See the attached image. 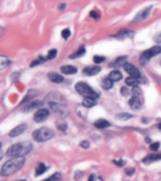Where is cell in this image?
Returning a JSON list of instances; mask_svg holds the SVG:
<instances>
[{
	"label": "cell",
	"mask_w": 161,
	"mask_h": 181,
	"mask_svg": "<svg viewBox=\"0 0 161 181\" xmlns=\"http://www.w3.org/2000/svg\"><path fill=\"white\" fill-rule=\"evenodd\" d=\"M43 181H49V179H45V180H43Z\"/></svg>",
	"instance_id": "49"
},
{
	"label": "cell",
	"mask_w": 161,
	"mask_h": 181,
	"mask_svg": "<svg viewBox=\"0 0 161 181\" xmlns=\"http://www.w3.org/2000/svg\"><path fill=\"white\" fill-rule=\"evenodd\" d=\"M18 181H26V180H18Z\"/></svg>",
	"instance_id": "50"
},
{
	"label": "cell",
	"mask_w": 161,
	"mask_h": 181,
	"mask_svg": "<svg viewBox=\"0 0 161 181\" xmlns=\"http://www.w3.org/2000/svg\"><path fill=\"white\" fill-rule=\"evenodd\" d=\"M101 71V68L99 66H88L83 69V74L88 77H92L97 75Z\"/></svg>",
	"instance_id": "12"
},
{
	"label": "cell",
	"mask_w": 161,
	"mask_h": 181,
	"mask_svg": "<svg viewBox=\"0 0 161 181\" xmlns=\"http://www.w3.org/2000/svg\"><path fill=\"white\" fill-rule=\"evenodd\" d=\"M116 118H118L122 121H126V120H128V119L132 118V115L126 113V112H122V113H120L116 116Z\"/></svg>",
	"instance_id": "28"
},
{
	"label": "cell",
	"mask_w": 161,
	"mask_h": 181,
	"mask_svg": "<svg viewBox=\"0 0 161 181\" xmlns=\"http://www.w3.org/2000/svg\"><path fill=\"white\" fill-rule=\"evenodd\" d=\"M57 128H59L60 130H61V131L66 130V128H67V125L65 124V123H63V124H60V125L57 124Z\"/></svg>",
	"instance_id": "40"
},
{
	"label": "cell",
	"mask_w": 161,
	"mask_h": 181,
	"mask_svg": "<svg viewBox=\"0 0 161 181\" xmlns=\"http://www.w3.org/2000/svg\"><path fill=\"white\" fill-rule=\"evenodd\" d=\"M75 90H76L78 94L82 95V96H84L85 98L89 97V98L96 99L99 96V94L96 93V92L92 90V89L85 82L76 83V85H75Z\"/></svg>",
	"instance_id": "5"
},
{
	"label": "cell",
	"mask_w": 161,
	"mask_h": 181,
	"mask_svg": "<svg viewBox=\"0 0 161 181\" xmlns=\"http://www.w3.org/2000/svg\"><path fill=\"white\" fill-rule=\"evenodd\" d=\"M55 136V132L48 127H41L33 132V140L37 142H43L49 141Z\"/></svg>",
	"instance_id": "4"
},
{
	"label": "cell",
	"mask_w": 161,
	"mask_h": 181,
	"mask_svg": "<svg viewBox=\"0 0 161 181\" xmlns=\"http://www.w3.org/2000/svg\"><path fill=\"white\" fill-rule=\"evenodd\" d=\"M60 71L64 75H74L77 72V68L73 65H64L61 66Z\"/></svg>",
	"instance_id": "18"
},
{
	"label": "cell",
	"mask_w": 161,
	"mask_h": 181,
	"mask_svg": "<svg viewBox=\"0 0 161 181\" xmlns=\"http://www.w3.org/2000/svg\"><path fill=\"white\" fill-rule=\"evenodd\" d=\"M11 60L5 56H0V71L6 69L7 67L9 65Z\"/></svg>",
	"instance_id": "22"
},
{
	"label": "cell",
	"mask_w": 161,
	"mask_h": 181,
	"mask_svg": "<svg viewBox=\"0 0 161 181\" xmlns=\"http://www.w3.org/2000/svg\"><path fill=\"white\" fill-rule=\"evenodd\" d=\"M121 94H122V95H124V96H127V95L130 94V92L125 87H122L121 89Z\"/></svg>",
	"instance_id": "38"
},
{
	"label": "cell",
	"mask_w": 161,
	"mask_h": 181,
	"mask_svg": "<svg viewBox=\"0 0 161 181\" xmlns=\"http://www.w3.org/2000/svg\"><path fill=\"white\" fill-rule=\"evenodd\" d=\"M38 95V92L35 91V90H30L28 93L26 94V95L25 97H24V99L22 100L21 102V104H25V103H27V102H29V101H31L32 99L37 96Z\"/></svg>",
	"instance_id": "20"
},
{
	"label": "cell",
	"mask_w": 161,
	"mask_h": 181,
	"mask_svg": "<svg viewBox=\"0 0 161 181\" xmlns=\"http://www.w3.org/2000/svg\"><path fill=\"white\" fill-rule=\"evenodd\" d=\"M108 78H109L112 82H117V81L121 80L122 78V75L121 72L118 71V70H113L109 73Z\"/></svg>",
	"instance_id": "17"
},
{
	"label": "cell",
	"mask_w": 161,
	"mask_h": 181,
	"mask_svg": "<svg viewBox=\"0 0 161 181\" xmlns=\"http://www.w3.org/2000/svg\"><path fill=\"white\" fill-rule=\"evenodd\" d=\"M125 83H126V85H128V86L136 87V86H138V84L139 83V78L128 77L127 78H125Z\"/></svg>",
	"instance_id": "24"
},
{
	"label": "cell",
	"mask_w": 161,
	"mask_h": 181,
	"mask_svg": "<svg viewBox=\"0 0 161 181\" xmlns=\"http://www.w3.org/2000/svg\"><path fill=\"white\" fill-rule=\"evenodd\" d=\"M82 105L84 106L85 108H92L96 105V101L93 98H84V100L82 101Z\"/></svg>",
	"instance_id": "23"
},
{
	"label": "cell",
	"mask_w": 161,
	"mask_h": 181,
	"mask_svg": "<svg viewBox=\"0 0 161 181\" xmlns=\"http://www.w3.org/2000/svg\"><path fill=\"white\" fill-rule=\"evenodd\" d=\"M33 146L29 142H17L15 144L12 145L7 151V156L12 157V158H17V157H24L29 154L32 151Z\"/></svg>",
	"instance_id": "3"
},
{
	"label": "cell",
	"mask_w": 161,
	"mask_h": 181,
	"mask_svg": "<svg viewBox=\"0 0 161 181\" xmlns=\"http://www.w3.org/2000/svg\"><path fill=\"white\" fill-rule=\"evenodd\" d=\"M95 179H96V176H95L94 175H91L90 177H89L88 181H95Z\"/></svg>",
	"instance_id": "43"
},
{
	"label": "cell",
	"mask_w": 161,
	"mask_h": 181,
	"mask_svg": "<svg viewBox=\"0 0 161 181\" xmlns=\"http://www.w3.org/2000/svg\"><path fill=\"white\" fill-rule=\"evenodd\" d=\"M85 53H86V49H85L84 46H82L79 50L76 51L75 53H74L73 55H71L69 58H70V59H76V58H80L82 56H84Z\"/></svg>",
	"instance_id": "25"
},
{
	"label": "cell",
	"mask_w": 161,
	"mask_h": 181,
	"mask_svg": "<svg viewBox=\"0 0 161 181\" xmlns=\"http://www.w3.org/2000/svg\"><path fill=\"white\" fill-rule=\"evenodd\" d=\"M3 33H4V30H3L2 28H0V37L3 35Z\"/></svg>",
	"instance_id": "45"
},
{
	"label": "cell",
	"mask_w": 161,
	"mask_h": 181,
	"mask_svg": "<svg viewBox=\"0 0 161 181\" xmlns=\"http://www.w3.org/2000/svg\"><path fill=\"white\" fill-rule=\"evenodd\" d=\"M124 69L130 77H136V78L141 77V75H140L139 70L135 65H133V64H131V63H126L124 66Z\"/></svg>",
	"instance_id": "7"
},
{
	"label": "cell",
	"mask_w": 161,
	"mask_h": 181,
	"mask_svg": "<svg viewBox=\"0 0 161 181\" xmlns=\"http://www.w3.org/2000/svg\"><path fill=\"white\" fill-rule=\"evenodd\" d=\"M65 7H66V5L65 4H62V5H60L59 8H60V9H65Z\"/></svg>",
	"instance_id": "44"
},
{
	"label": "cell",
	"mask_w": 161,
	"mask_h": 181,
	"mask_svg": "<svg viewBox=\"0 0 161 181\" xmlns=\"http://www.w3.org/2000/svg\"><path fill=\"white\" fill-rule=\"evenodd\" d=\"M125 173L127 176H133L135 173V169L134 168H126L125 169Z\"/></svg>",
	"instance_id": "39"
},
{
	"label": "cell",
	"mask_w": 161,
	"mask_h": 181,
	"mask_svg": "<svg viewBox=\"0 0 161 181\" xmlns=\"http://www.w3.org/2000/svg\"><path fill=\"white\" fill-rule=\"evenodd\" d=\"M109 125H110L109 122H108L107 120H105V119H99V120H97L94 123V126L95 127L99 128V129H104L106 127H108Z\"/></svg>",
	"instance_id": "21"
},
{
	"label": "cell",
	"mask_w": 161,
	"mask_h": 181,
	"mask_svg": "<svg viewBox=\"0 0 161 181\" xmlns=\"http://www.w3.org/2000/svg\"><path fill=\"white\" fill-rule=\"evenodd\" d=\"M49 114L50 112L47 108H40L34 115V120L36 123H42L49 117Z\"/></svg>",
	"instance_id": "8"
},
{
	"label": "cell",
	"mask_w": 161,
	"mask_h": 181,
	"mask_svg": "<svg viewBox=\"0 0 161 181\" xmlns=\"http://www.w3.org/2000/svg\"><path fill=\"white\" fill-rule=\"evenodd\" d=\"M44 61H46V58H43V57H40L38 60H34L31 63H30V67H34L36 65H39L40 63H43Z\"/></svg>",
	"instance_id": "29"
},
{
	"label": "cell",
	"mask_w": 161,
	"mask_h": 181,
	"mask_svg": "<svg viewBox=\"0 0 161 181\" xmlns=\"http://www.w3.org/2000/svg\"><path fill=\"white\" fill-rule=\"evenodd\" d=\"M113 86V82L109 79V78H105L104 80L102 81V87L105 89V90H109L111 89Z\"/></svg>",
	"instance_id": "27"
},
{
	"label": "cell",
	"mask_w": 161,
	"mask_h": 181,
	"mask_svg": "<svg viewBox=\"0 0 161 181\" xmlns=\"http://www.w3.org/2000/svg\"><path fill=\"white\" fill-rule=\"evenodd\" d=\"M49 181H61V175L60 173H55L49 178Z\"/></svg>",
	"instance_id": "33"
},
{
	"label": "cell",
	"mask_w": 161,
	"mask_h": 181,
	"mask_svg": "<svg viewBox=\"0 0 161 181\" xmlns=\"http://www.w3.org/2000/svg\"><path fill=\"white\" fill-rule=\"evenodd\" d=\"M113 162H114L115 163V164H117L119 167H122V166H124V160H122V159H120V160H114V161H113Z\"/></svg>",
	"instance_id": "42"
},
{
	"label": "cell",
	"mask_w": 161,
	"mask_h": 181,
	"mask_svg": "<svg viewBox=\"0 0 161 181\" xmlns=\"http://www.w3.org/2000/svg\"><path fill=\"white\" fill-rule=\"evenodd\" d=\"M127 63V58L126 57H120L117 60H114V62L111 63L110 65L114 68H119V67H124L125 64Z\"/></svg>",
	"instance_id": "19"
},
{
	"label": "cell",
	"mask_w": 161,
	"mask_h": 181,
	"mask_svg": "<svg viewBox=\"0 0 161 181\" xmlns=\"http://www.w3.org/2000/svg\"><path fill=\"white\" fill-rule=\"evenodd\" d=\"M160 159H161V154H151V155H148L142 159V162L144 164H150V163H152L154 161H157V160Z\"/></svg>",
	"instance_id": "14"
},
{
	"label": "cell",
	"mask_w": 161,
	"mask_h": 181,
	"mask_svg": "<svg viewBox=\"0 0 161 181\" xmlns=\"http://www.w3.org/2000/svg\"><path fill=\"white\" fill-rule=\"evenodd\" d=\"M134 36V32L131 31L130 29H121L118 34H116L115 37H117L119 39H126V38H132Z\"/></svg>",
	"instance_id": "15"
},
{
	"label": "cell",
	"mask_w": 161,
	"mask_h": 181,
	"mask_svg": "<svg viewBox=\"0 0 161 181\" xmlns=\"http://www.w3.org/2000/svg\"><path fill=\"white\" fill-rule=\"evenodd\" d=\"M160 53H161V45H155L151 47L150 49L144 51V52L141 54V56H140V61H141V63L147 62L151 58L159 55Z\"/></svg>",
	"instance_id": "6"
},
{
	"label": "cell",
	"mask_w": 161,
	"mask_h": 181,
	"mask_svg": "<svg viewBox=\"0 0 161 181\" xmlns=\"http://www.w3.org/2000/svg\"><path fill=\"white\" fill-rule=\"evenodd\" d=\"M154 41L156 43H161V32L156 33L155 36H154Z\"/></svg>",
	"instance_id": "36"
},
{
	"label": "cell",
	"mask_w": 161,
	"mask_h": 181,
	"mask_svg": "<svg viewBox=\"0 0 161 181\" xmlns=\"http://www.w3.org/2000/svg\"><path fill=\"white\" fill-rule=\"evenodd\" d=\"M90 15H91V17H92V18H94V19H99L100 18V16H101L98 12H96L95 11H91L90 12Z\"/></svg>",
	"instance_id": "37"
},
{
	"label": "cell",
	"mask_w": 161,
	"mask_h": 181,
	"mask_svg": "<svg viewBox=\"0 0 161 181\" xmlns=\"http://www.w3.org/2000/svg\"><path fill=\"white\" fill-rule=\"evenodd\" d=\"M57 49H51L48 51V54H47V57H46V60H54L55 58L57 57Z\"/></svg>",
	"instance_id": "30"
},
{
	"label": "cell",
	"mask_w": 161,
	"mask_h": 181,
	"mask_svg": "<svg viewBox=\"0 0 161 181\" xmlns=\"http://www.w3.org/2000/svg\"><path fill=\"white\" fill-rule=\"evenodd\" d=\"M145 141H146L147 142H149V143H152V142H151V140H150L149 138H146V139H145Z\"/></svg>",
	"instance_id": "46"
},
{
	"label": "cell",
	"mask_w": 161,
	"mask_h": 181,
	"mask_svg": "<svg viewBox=\"0 0 161 181\" xmlns=\"http://www.w3.org/2000/svg\"><path fill=\"white\" fill-rule=\"evenodd\" d=\"M61 36H62V38H64L65 40H67L69 37L71 36V31L69 28H65L63 29L62 31H61Z\"/></svg>",
	"instance_id": "32"
},
{
	"label": "cell",
	"mask_w": 161,
	"mask_h": 181,
	"mask_svg": "<svg viewBox=\"0 0 161 181\" xmlns=\"http://www.w3.org/2000/svg\"><path fill=\"white\" fill-rule=\"evenodd\" d=\"M158 127H159V129L161 130V124H159V125H158Z\"/></svg>",
	"instance_id": "47"
},
{
	"label": "cell",
	"mask_w": 161,
	"mask_h": 181,
	"mask_svg": "<svg viewBox=\"0 0 161 181\" xmlns=\"http://www.w3.org/2000/svg\"><path fill=\"white\" fill-rule=\"evenodd\" d=\"M1 147H2V143H1V142H0V149H1Z\"/></svg>",
	"instance_id": "48"
},
{
	"label": "cell",
	"mask_w": 161,
	"mask_h": 181,
	"mask_svg": "<svg viewBox=\"0 0 161 181\" xmlns=\"http://www.w3.org/2000/svg\"><path fill=\"white\" fill-rule=\"evenodd\" d=\"M159 142H152L151 143V145H150V149L151 150H153V151H156L157 149L159 148Z\"/></svg>",
	"instance_id": "35"
},
{
	"label": "cell",
	"mask_w": 161,
	"mask_h": 181,
	"mask_svg": "<svg viewBox=\"0 0 161 181\" xmlns=\"http://www.w3.org/2000/svg\"><path fill=\"white\" fill-rule=\"evenodd\" d=\"M43 103L39 100L37 101H29L27 102V103L26 104V106H24L22 110L24 112H28V111H32L34 110H36V108H39L42 107Z\"/></svg>",
	"instance_id": "9"
},
{
	"label": "cell",
	"mask_w": 161,
	"mask_h": 181,
	"mask_svg": "<svg viewBox=\"0 0 161 181\" xmlns=\"http://www.w3.org/2000/svg\"><path fill=\"white\" fill-rule=\"evenodd\" d=\"M129 106L133 110H139L141 108V103H140L139 99L135 96H133L129 100Z\"/></svg>",
	"instance_id": "16"
},
{
	"label": "cell",
	"mask_w": 161,
	"mask_h": 181,
	"mask_svg": "<svg viewBox=\"0 0 161 181\" xmlns=\"http://www.w3.org/2000/svg\"><path fill=\"white\" fill-rule=\"evenodd\" d=\"M106 60V58L105 57H103V56H94L93 57V61L95 63H101L103 62V61H105Z\"/></svg>",
	"instance_id": "34"
},
{
	"label": "cell",
	"mask_w": 161,
	"mask_h": 181,
	"mask_svg": "<svg viewBox=\"0 0 161 181\" xmlns=\"http://www.w3.org/2000/svg\"><path fill=\"white\" fill-rule=\"evenodd\" d=\"M46 171V166L43 163H39V165L36 168V176H39Z\"/></svg>",
	"instance_id": "26"
},
{
	"label": "cell",
	"mask_w": 161,
	"mask_h": 181,
	"mask_svg": "<svg viewBox=\"0 0 161 181\" xmlns=\"http://www.w3.org/2000/svg\"><path fill=\"white\" fill-rule=\"evenodd\" d=\"M132 94H133V96H135V97H139V96H141V90H140V88L138 87V86H136V87H133V90H132Z\"/></svg>",
	"instance_id": "31"
},
{
	"label": "cell",
	"mask_w": 161,
	"mask_h": 181,
	"mask_svg": "<svg viewBox=\"0 0 161 181\" xmlns=\"http://www.w3.org/2000/svg\"><path fill=\"white\" fill-rule=\"evenodd\" d=\"M151 9H152V6H149V7H145L144 9H142L141 11H140L138 14L136 15L134 21L135 22H139V21H142V20H144L147 16L149 15V12L151 11Z\"/></svg>",
	"instance_id": "11"
},
{
	"label": "cell",
	"mask_w": 161,
	"mask_h": 181,
	"mask_svg": "<svg viewBox=\"0 0 161 181\" xmlns=\"http://www.w3.org/2000/svg\"><path fill=\"white\" fill-rule=\"evenodd\" d=\"M25 159L24 157H17V158H13L8 160L7 162L4 163L2 166L1 171H0V175L1 176H8L14 174L18 170H20L25 164Z\"/></svg>",
	"instance_id": "2"
},
{
	"label": "cell",
	"mask_w": 161,
	"mask_h": 181,
	"mask_svg": "<svg viewBox=\"0 0 161 181\" xmlns=\"http://www.w3.org/2000/svg\"><path fill=\"white\" fill-rule=\"evenodd\" d=\"M80 146L82 148H89L90 147V143H89V142H87V141H83L80 142Z\"/></svg>",
	"instance_id": "41"
},
{
	"label": "cell",
	"mask_w": 161,
	"mask_h": 181,
	"mask_svg": "<svg viewBox=\"0 0 161 181\" xmlns=\"http://www.w3.org/2000/svg\"><path fill=\"white\" fill-rule=\"evenodd\" d=\"M45 103L48 105L51 110L60 116L66 115V101L60 94L52 92L46 95Z\"/></svg>",
	"instance_id": "1"
},
{
	"label": "cell",
	"mask_w": 161,
	"mask_h": 181,
	"mask_svg": "<svg viewBox=\"0 0 161 181\" xmlns=\"http://www.w3.org/2000/svg\"><path fill=\"white\" fill-rule=\"evenodd\" d=\"M26 127H27V125L26 124H22V125H17L16 127H14L13 129H12L11 131H9V137H12V138L18 137L19 135H21L22 133H24L26 131Z\"/></svg>",
	"instance_id": "10"
},
{
	"label": "cell",
	"mask_w": 161,
	"mask_h": 181,
	"mask_svg": "<svg viewBox=\"0 0 161 181\" xmlns=\"http://www.w3.org/2000/svg\"><path fill=\"white\" fill-rule=\"evenodd\" d=\"M48 78L50 79V81H52L53 83L56 84H60L61 82H63L64 77L62 76H60V74L56 73V72H50L48 73Z\"/></svg>",
	"instance_id": "13"
}]
</instances>
